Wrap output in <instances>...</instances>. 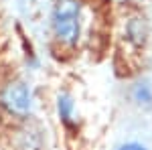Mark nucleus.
Wrapping results in <instances>:
<instances>
[{"label":"nucleus","instance_id":"obj_1","mask_svg":"<svg viewBox=\"0 0 152 150\" xmlns=\"http://www.w3.org/2000/svg\"><path fill=\"white\" fill-rule=\"evenodd\" d=\"M53 37L61 47L75 49L81 41L83 2L81 0H55L51 14Z\"/></svg>","mask_w":152,"mask_h":150},{"label":"nucleus","instance_id":"obj_2","mask_svg":"<svg viewBox=\"0 0 152 150\" xmlns=\"http://www.w3.org/2000/svg\"><path fill=\"white\" fill-rule=\"evenodd\" d=\"M37 97L31 83L24 79H10L0 89V108L14 120H26L35 112Z\"/></svg>","mask_w":152,"mask_h":150},{"label":"nucleus","instance_id":"obj_3","mask_svg":"<svg viewBox=\"0 0 152 150\" xmlns=\"http://www.w3.org/2000/svg\"><path fill=\"white\" fill-rule=\"evenodd\" d=\"M124 39L130 47L134 49H142L148 41V24L144 18L140 16H132L126 20V26H124Z\"/></svg>","mask_w":152,"mask_h":150},{"label":"nucleus","instance_id":"obj_4","mask_svg":"<svg viewBox=\"0 0 152 150\" xmlns=\"http://www.w3.org/2000/svg\"><path fill=\"white\" fill-rule=\"evenodd\" d=\"M55 108H57V116L61 124L65 128H75L77 126V112H75V100L69 91H59L57 100H55Z\"/></svg>","mask_w":152,"mask_h":150},{"label":"nucleus","instance_id":"obj_5","mask_svg":"<svg viewBox=\"0 0 152 150\" xmlns=\"http://www.w3.org/2000/svg\"><path fill=\"white\" fill-rule=\"evenodd\" d=\"M132 100L142 108H150L152 105V83L150 81H138L132 87Z\"/></svg>","mask_w":152,"mask_h":150},{"label":"nucleus","instance_id":"obj_6","mask_svg":"<svg viewBox=\"0 0 152 150\" xmlns=\"http://www.w3.org/2000/svg\"><path fill=\"white\" fill-rule=\"evenodd\" d=\"M116 150H148L144 144L140 142H124V144H120Z\"/></svg>","mask_w":152,"mask_h":150}]
</instances>
